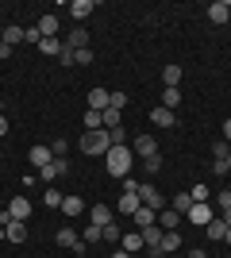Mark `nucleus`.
I'll return each instance as SVG.
<instances>
[{
	"instance_id": "nucleus-1",
	"label": "nucleus",
	"mask_w": 231,
	"mask_h": 258,
	"mask_svg": "<svg viewBox=\"0 0 231 258\" xmlns=\"http://www.w3.org/2000/svg\"><path fill=\"white\" fill-rule=\"evenodd\" d=\"M131 162H135V151L131 147H112L108 154H104V170L112 173V177H127V173H131Z\"/></svg>"
},
{
	"instance_id": "nucleus-2",
	"label": "nucleus",
	"mask_w": 231,
	"mask_h": 258,
	"mask_svg": "<svg viewBox=\"0 0 231 258\" xmlns=\"http://www.w3.org/2000/svg\"><path fill=\"white\" fill-rule=\"evenodd\" d=\"M81 151L85 154H108L112 151V135L108 131H85V135H81Z\"/></svg>"
},
{
	"instance_id": "nucleus-3",
	"label": "nucleus",
	"mask_w": 231,
	"mask_h": 258,
	"mask_svg": "<svg viewBox=\"0 0 231 258\" xmlns=\"http://www.w3.org/2000/svg\"><path fill=\"white\" fill-rule=\"evenodd\" d=\"M139 201H143L146 208H154V212H162V208H166V197L158 193V185H150V181L139 185Z\"/></svg>"
},
{
	"instance_id": "nucleus-4",
	"label": "nucleus",
	"mask_w": 231,
	"mask_h": 258,
	"mask_svg": "<svg viewBox=\"0 0 231 258\" xmlns=\"http://www.w3.org/2000/svg\"><path fill=\"white\" fill-rule=\"evenodd\" d=\"M185 220H189L193 227H208L212 220H216V212H212V205L204 201V205H193V208H189V212H185Z\"/></svg>"
},
{
	"instance_id": "nucleus-5",
	"label": "nucleus",
	"mask_w": 231,
	"mask_h": 258,
	"mask_svg": "<svg viewBox=\"0 0 231 258\" xmlns=\"http://www.w3.org/2000/svg\"><path fill=\"white\" fill-rule=\"evenodd\" d=\"M85 104L93 108V112H104V108H112V89H89Z\"/></svg>"
},
{
	"instance_id": "nucleus-6",
	"label": "nucleus",
	"mask_w": 231,
	"mask_h": 258,
	"mask_svg": "<svg viewBox=\"0 0 231 258\" xmlns=\"http://www.w3.org/2000/svg\"><path fill=\"white\" fill-rule=\"evenodd\" d=\"M131 151L139 154V158H150V154H158V139H154V135H135Z\"/></svg>"
},
{
	"instance_id": "nucleus-7",
	"label": "nucleus",
	"mask_w": 231,
	"mask_h": 258,
	"mask_svg": "<svg viewBox=\"0 0 231 258\" xmlns=\"http://www.w3.org/2000/svg\"><path fill=\"white\" fill-rule=\"evenodd\" d=\"M8 212H12V220H31V212H35V205L27 201V197H12V205H8Z\"/></svg>"
},
{
	"instance_id": "nucleus-8",
	"label": "nucleus",
	"mask_w": 231,
	"mask_h": 258,
	"mask_svg": "<svg viewBox=\"0 0 231 258\" xmlns=\"http://www.w3.org/2000/svg\"><path fill=\"white\" fill-rule=\"evenodd\" d=\"M66 170H69V162H66V158H54V162H50V166H43V170H39V177L54 185V181H58V177H62V173H66Z\"/></svg>"
},
{
	"instance_id": "nucleus-9",
	"label": "nucleus",
	"mask_w": 231,
	"mask_h": 258,
	"mask_svg": "<svg viewBox=\"0 0 231 258\" xmlns=\"http://www.w3.org/2000/svg\"><path fill=\"white\" fill-rule=\"evenodd\" d=\"M112 220H116V212H112L108 205H93V208H89V224H97V227H108Z\"/></svg>"
},
{
	"instance_id": "nucleus-10",
	"label": "nucleus",
	"mask_w": 231,
	"mask_h": 258,
	"mask_svg": "<svg viewBox=\"0 0 231 258\" xmlns=\"http://www.w3.org/2000/svg\"><path fill=\"white\" fill-rule=\"evenodd\" d=\"M131 224H135V231H143V227H154V224H158V212H154V208H146V205H139V212L131 216Z\"/></svg>"
},
{
	"instance_id": "nucleus-11",
	"label": "nucleus",
	"mask_w": 231,
	"mask_h": 258,
	"mask_svg": "<svg viewBox=\"0 0 231 258\" xmlns=\"http://www.w3.org/2000/svg\"><path fill=\"white\" fill-rule=\"evenodd\" d=\"M35 27H39V35H43V39H58V16H54V12L39 16V23H35Z\"/></svg>"
},
{
	"instance_id": "nucleus-12",
	"label": "nucleus",
	"mask_w": 231,
	"mask_h": 258,
	"mask_svg": "<svg viewBox=\"0 0 231 258\" xmlns=\"http://www.w3.org/2000/svg\"><path fill=\"white\" fill-rule=\"evenodd\" d=\"M158 227H162V231H177V227H181V212H177V208H162V212H158Z\"/></svg>"
},
{
	"instance_id": "nucleus-13",
	"label": "nucleus",
	"mask_w": 231,
	"mask_h": 258,
	"mask_svg": "<svg viewBox=\"0 0 231 258\" xmlns=\"http://www.w3.org/2000/svg\"><path fill=\"white\" fill-rule=\"evenodd\" d=\"M139 205H143L139 193H123L120 201H116V212H120V216H135V212H139Z\"/></svg>"
},
{
	"instance_id": "nucleus-14",
	"label": "nucleus",
	"mask_w": 231,
	"mask_h": 258,
	"mask_svg": "<svg viewBox=\"0 0 231 258\" xmlns=\"http://www.w3.org/2000/svg\"><path fill=\"white\" fill-rule=\"evenodd\" d=\"M208 20L212 23H227L231 20V0H216V4H208Z\"/></svg>"
},
{
	"instance_id": "nucleus-15",
	"label": "nucleus",
	"mask_w": 231,
	"mask_h": 258,
	"mask_svg": "<svg viewBox=\"0 0 231 258\" xmlns=\"http://www.w3.org/2000/svg\"><path fill=\"white\" fill-rule=\"evenodd\" d=\"M150 123H154V127H174V123H177V112H170V108L158 104V108L150 112Z\"/></svg>"
},
{
	"instance_id": "nucleus-16",
	"label": "nucleus",
	"mask_w": 231,
	"mask_h": 258,
	"mask_svg": "<svg viewBox=\"0 0 231 258\" xmlns=\"http://www.w3.org/2000/svg\"><path fill=\"white\" fill-rule=\"evenodd\" d=\"M120 247L127 250V254H135V250H143V247H146V243H143V231H123Z\"/></svg>"
},
{
	"instance_id": "nucleus-17",
	"label": "nucleus",
	"mask_w": 231,
	"mask_h": 258,
	"mask_svg": "<svg viewBox=\"0 0 231 258\" xmlns=\"http://www.w3.org/2000/svg\"><path fill=\"white\" fill-rule=\"evenodd\" d=\"M27 162L43 170V166H50V162H54V154H50V147H31V154H27Z\"/></svg>"
},
{
	"instance_id": "nucleus-18",
	"label": "nucleus",
	"mask_w": 231,
	"mask_h": 258,
	"mask_svg": "<svg viewBox=\"0 0 231 258\" xmlns=\"http://www.w3.org/2000/svg\"><path fill=\"white\" fill-rule=\"evenodd\" d=\"M66 46H69V50H85V46H89V31H85V27H73V31H69V39H66Z\"/></svg>"
},
{
	"instance_id": "nucleus-19",
	"label": "nucleus",
	"mask_w": 231,
	"mask_h": 258,
	"mask_svg": "<svg viewBox=\"0 0 231 258\" xmlns=\"http://www.w3.org/2000/svg\"><path fill=\"white\" fill-rule=\"evenodd\" d=\"M93 8H97L93 0H73V4H69V16L77 20V27H81V20H89V12H93Z\"/></svg>"
},
{
	"instance_id": "nucleus-20",
	"label": "nucleus",
	"mask_w": 231,
	"mask_h": 258,
	"mask_svg": "<svg viewBox=\"0 0 231 258\" xmlns=\"http://www.w3.org/2000/svg\"><path fill=\"white\" fill-rule=\"evenodd\" d=\"M54 243H58V247H69V250H73L77 243H81V235H77L73 227H58V235H54Z\"/></svg>"
},
{
	"instance_id": "nucleus-21",
	"label": "nucleus",
	"mask_w": 231,
	"mask_h": 258,
	"mask_svg": "<svg viewBox=\"0 0 231 258\" xmlns=\"http://www.w3.org/2000/svg\"><path fill=\"white\" fill-rule=\"evenodd\" d=\"M162 81H166V89H177V85H181V66L170 62V66L162 70Z\"/></svg>"
},
{
	"instance_id": "nucleus-22",
	"label": "nucleus",
	"mask_w": 231,
	"mask_h": 258,
	"mask_svg": "<svg viewBox=\"0 0 231 258\" xmlns=\"http://www.w3.org/2000/svg\"><path fill=\"white\" fill-rule=\"evenodd\" d=\"M4 235H8L12 243H23V239H27V224H23V220H12V224L4 227Z\"/></svg>"
},
{
	"instance_id": "nucleus-23",
	"label": "nucleus",
	"mask_w": 231,
	"mask_h": 258,
	"mask_svg": "<svg viewBox=\"0 0 231 258\" xmlns=\"http://www.w3.org/2000/svg\"><path fill=\"white\" fill-rule=\"evenodd\" d=\"M158 247H162V254H174V250L181 247V231H162V243H158Z\"/></svg>"
},
{
	"instance_id": "nucleus-24",
	"label": "nucleus",
	"mask_w": 231,
	"mask_h": 258,
	"mask_svg": "<svg viewBox=\"0 0 231 258\" xmlns=\"http://www.w3.org/2000/svg\"><path fill=\"white\" fill-rule=\"evenodd\" d=\"M204 231H208V239H212V243H223V231H227V224H223V216H216V220H212V224L204 227Z\"/></svg>"
},
{
	"instance_id": "nucleus-25",
	"label": "nucleus",
	"mask_w": 231,
	"mask_h": 258,
	"mask_svg": "<svg viewBox=\"0 0 231 258\" xmlns=\"http://www.w3.org/2000/svg\"><path fill=\"white\" fill-rule=\"evenodd\" d=\"M85 131H104V112L85 108Z\"/></svg>"
},
{
	"instance_id": "nucleus-26",
	"label": "nucleus",
	"mask_w": 231,
	"mask_h": 258,
	"mask_svg": "<svg viewBox=\"0 0 231 258\" xmlns=\"http://www.w3.org/2000/svg\"><path fill=\"white\" fill-rule=\"evenodd\" d=\"M177 104H181V89H162V108L177 112Z\"/></svg>"
},
{
	"instance_id": "nucleus-27",
	"label": "nucleus",
	"mask_w": 231,
	"mask_h": 258,
	"mask_svg": "<svg viewBox=\"0 0 231 258\" xmlns=\"http://www.w3.org/2000/svg\"><path fill=\"white\" fill-rule=\"evenodd\" d=\"M62 212L66 216H81L85 212V201H81V197H66V201H62Z\"/></svg>"
},
{
	"instance_id": "nucleus-28",
	"label": "nucleus",
	"mask_w": 231,
	"mask_h": 258,
	"mask_svg": "<svg viewBox=\"0 0 231 258\" xmlns=\"http://www.w3.org/2000/svg\"><path fill=\"white\" fill-rule=\"evenodd\" d=\"M116 127H123L120 108H104V131H116Z\"/></svg>"
},
{
	"instance_id": "nucleus-29",
	"label": "nucleus",
	"mask_w": 231,
	"mask_h": 258,
	"mask_svg": "<svg viewBox=\"0 0 231 258\" xmlns=\"http://www.w3.org/2000/svg\"><path fill=\"white\" fill-rule=\"evenodd\" d=\"M62 201H66V193H58L54 185H50V189L43 193V205H46V208H62Z\"/></svg>"
},
{
	"instance_id": "nucleus-30",
	"label": "nucleus",
	"mask_w": 231,
	"mask_h": 258,
	"mask_svg": "<svg viewBox=\"0 0 231 258\" xmlns=\"http://www.w3.org/2000/svg\"><path fill=\"white\" fill-rule=\"evenodd\" d=\"M227 154H231V143L227 139H216V143H212V162H223Z\"/></svg>"
},
{
	"instance_id": "nucleus-31",
	"label": "nucleus",
	"mask_w": 231,
	"mask_h": 258,
	"mask_svg": "<svg viewBox=\"0 0 231 258\" xmlns=\"http://www.w3.org/2000/svg\"><path fill=\"white\" fill-rule=\"evenodd\" d=\"M62 46H66L62 39H43V43H39V50L50 54V58H58V54H62Z\"/></svg>"
},
{
	"instance_id": "nucleus-32",
	"label": "nucleus",
	"mask_w": 231,
	"mask_h": 258,
	"mask_svg": "<svg viewBox=\"0 0 231 258\" xmlns=\"http://www.w3.org/2000/svg\"><path fill=\"white\" fill-rule=\"evenodd\" d=\"M143 243H146V247H158V243H162V227H158V224L143 227Z\"/></svg>"
},
{
	"instance_id": "nucleus-33",
	"label": "nucleus",
	"mask_w": 231,
	"mask_h": 258,
	"mask_svg": "<svg viewBox=\"0 0 231 258\" xmlns=\"http://www.w3.org/2000/svg\"><path fill=\"white\" fill-rule=\"evenodd\" d=\"M170 208H177V212L185 216L189 208H193V197H189V193H177V197H174V205H170Z\"/></svg>"
},
{
	"instance_id": "nucleus-34",
	"label": "nucleus",
	"mask_w": 231,
	"mask_h": 258,
	"mask_svg": "<svg viewBox=\"0 0 231 258\" xmlns=\"http://www.w3.org/2000/svg\"><path fill=\"white\" fill-rule=\"evenodd\" d=\"M100 239H104V227L89 224V227H85V239H81V243H100Z\"/></svg>"
},
{
	"instance_id": "nucleus-35",
	"label": "nucleus",
	"mask_w": 231,
	"mask_h": 258,
	"mask_svg": "<svg viewBox=\"0 0 231 258\" xmlns=\"http://www.w3.org/2000/svg\"><path fill=\"white\" fill-rule=\"evenodd\" d=\"M4 43H8V46L23 43V27H4Z\"/></svg>"
},
{
	"instance_id": "nucleus-36",
	"label": "nucleus",
	"mask_w": 231,
	"mask_h": 258,
	"mask_svg": "<svg viewBox=\"0 0 231 258\" xmlns=\"http://www.w3.org/2000/svg\"><path fill=\"white\" fill-rule=\"evenodd\" d=\"M189 197H193V205H204V201H208V185H193Z\"/></svg>"
},
{
	"instance_id": "nucleus-37",
	"label": "nucleus",
	"mask_w": 231,
	"mask_h": 258,
	"mask_svg": "<svg viewBox=\"0 0 231 258\" xmlns=\"http://www.w3.org/2000/svg\"><path fill=\"white\" fill-rule=\"evenodd\" d=\"M116 239H123V231L116 227V220H112V224L104 227V243H116Z\"/></svg>"
},
{
	"instance_id": "nucleus-38",
	"label": "nucleus",
	"mask_w": 231,
	"mask_h": 258,
	"mask_svg": "<svg viewBox=\"0 0 231 258\" xmlns=\"http://www.w3.org/2000/svg\"><path fill=\"white\" fill-rule=\"evenodd\" d=\"M23 43H43V35H39V27H23Z\"/></svg>"
},
{
	"instance_id": "nucleus-39",
	"label": "nucleus",
	"mask_w": 231,
	"mask_h": 258,
	"mask_svg": "<svg viewBox=\"0 0 231 258\" xmlns=\"http://www.w3.org/2000/svg\"><path fill=\"white\" fill-rule=\"evenodd\" d=\"M216 208H231V189H220V193H216Z\"/></svg>"
},
{
	"instance_id": "nucleus-40",
	"label": "nucleus",
	"mask_w": 231,
	"mask_h": 258,
	"mask_svg": "<svg viewBox=\"0 0 231 258\" xmlns=\"http://www.w3.org/2000/svg\"><path fill=\"white\" fill-rule=\"evenodd\" d=\"M123 104H127V93H123V89H112V108L123 112Z\"/></svg>"
},
{
	"instance_id": "nucleus-41",
	"label": "nucleus",
	"mask_w": 231,
	"mask_h": 258,
	"mask_svg": "<svg viewBox=\"0 0 231 258\" xmlns=\"http://www.w3.org/2000/svg\"><path fill=\"white\" fill-rule=\"evenodd\" d=\"M66 151H69V143H66V139H54V147H50V154H54V158H66Z\"/></svg>"
},
{
	"instance_id": "nucleus-42",
	"label": "nucleus",
	"mask_w": 231,
	"mask_h": 258,
	"mask_svg": "<svg viewBox=\"0 0 231 258\" xmlns=\"http://www.w3.org/2000/svg\"><path fill=\"white\" fill-rule=\"evenodd\" d=\"M58 62H62V66H77V54L69 50V46H62V54H58Z\"/></svg>"
},
{
	"instance_id": "nucleus-43",
	"label": "nucleus",
	"mask_w": 231,
	"mask_h": 258,
	"mask_svg": "<svg viewBox=\"0 0 231 258\" xmlns=\"http://www.w3.org/2000/svg\"><path fill=\"white\" fill-rule=\"evenodd\" d=\"M162 170V154H150V158H146V173H158Z\"/></svg>"
},
{
	"instance_id": "nucleus-44",
	"label": "nucleus",
	"mask_w": 231,
	"mask_h": 258,
	"mask_svg": "<svg viewBox=\"0 0 231 258\" xmlns=\"http://www.w3.org/2000/svg\"><path fill=\"white\" fill-rule=\"evenodd\" d=\"M139 185H143V181H135L131 173H127V177H123V193H139Z\"/></svg>"
},
{
	"instance_id": "nucleus-45",
	"label": "nucleus",
	"mask_w": 231,
	"mask_h": 258,
	"mask_svg": "<svg viewBox=\"0 0 231 258\" xmlns=\"http://www.w3.org/2000/svg\"><path fill=\"white\" fill-rule=\"evenodd\" d=\"M77 66H93V50H89V46H85V50H77Z\"/></svg>"
},
{
	"instance_id": "nucleus-46",
	"label": "nucleus",
	"mask_w": 231,
	"mask_h": 258,
	"mask_svg": "<svg viewBox=\"0 0 231 258\" xmlns=\"http://www.w3.org/2000/svg\"><path fill=\"white\" fill-rule=\"evenodd\" d=\"M8 58H12V46H8V43H0V62H8Z\"/></svg>"
},
{
	"instance_id": "nucleus-47",
	"label": "nucleus",
	"mask_w": 231,
	"mask_h": 258,
	"mask_svg": "<svg viewBox=\"0 0 231 258\" xmlns=\"http://www.w3.org/2000/svg\"><path fill=\"white\" fill-rule=\"evenodd\" d=\"M220 139H227V143H231V119H223V135H220Z\"/></svg>"
},
{
	"instance_id": "nucleus-48",
	"label": "nucleus",
	"mask_w": 231,
	"mask_h": 258,
	"mask_svg": "<svg viewBox=\"0 0 231 258\" xmlns=\"http://www.w3.org/2000/svg\"><path fill=\"white\" fill-rule=\"evenodd\" d=\"M185 258H208V254H204V250H200V247H193V250H189Z\"/></svg>"
},
{
	"instance_id": "nucleus-49",
	"label": "nucleus",
	"mask_w": 231,
	"mask_h": 258,
	"mask_svg": "<svg viewBox=\"0 0 231 258\" xmlns=\"http://www.w3.org/2000/svg\"><path fill=\"white\" fill-rule=\"evenodd\" d=\"M0 135H8V119H4V112H0Z\"/></svg>"
},
{
	"instance_id": "nucleus-50",
	"label": "nucleus",
	"mask_w": 231,
	"mask_h": 258,
	"mask_svg": "<svg viewBox=\"0 0 231 258\" xmlns=\"http://www.w3.org/2000/svg\"><path fill=\"white\" fill-rule=\"evenodd\" d=\"M112 258H135V254H127V250L120 247V250H116V254H112Z\"/></svg>"
},
{
	"instance_id": "nucleus-51",
	"label": "nucleus",
	"mask_w": 231,
	"mask_h": 258,
	"mask_svg": "<svg viewBox=\"0 0 231 258\" xmlns=\"http://www.w3.org/2000/svg\"><path fill=\"white\" fill-rule=\"evenodd\" d=\"M223 224H227V227H231V208H223Z\"/></svg>"
},
{
	"instance_id": "nucleus-52",
	"label": "nucleus",
	"mask_w": 231,
	"mask_h": 258,
	"mask_svg": "<svg viewBox=\"0 0 231 258\" xmlns=\"http://www.w3.org/2000/svg\"><path fill=\"white\" fill-rule=\"evenodd\" d=\"M223 243H227V247H231V227H227V231H223Z\"/></svg>"
},
{
	"instance_id": "nucleus-53",
	"label": "nucleus",
	"mask_w": 231,
	"mask_h": 258,
	"mask_svg": "<svg viewBox=\"0 0 231 258\" xmlns=\"http://www.w3.org/2000/svg\"><path fill=\"white\" fill-rule=\"evenodd\" d=\"M223 166H227V173H231V154H227V158H223Z\"/></svg>"
},
{
	"instance_id": "nucleus-54",
	"label": "nucleus",
	"mask_w": 231,
	"mask_h": 258,
	"mask_svg": "<svg viewBox=\"0 0 231 258\" xmlns=\"http://www.w3.org/2000/svg\"><path fill=\"white\" fill-rule=\"evenodd\" d=\"M0 43H4V27H0Z\"/></svg>"
},
{
	"instance_id": "nucleus-55",
	"label": "nucleus",
	"mask_w": 231,
	"mask_h": 258,
	"mask_svg": "<svg viewBox=\"0 0 231 258\" xmlns=\"http://www.w3.org/2000/svg\"><path fill=\"white\" fill-rule=\"evenodd\" d=\"M0 108H4V104H0Z\"/></svg>"
}]
</instances>
